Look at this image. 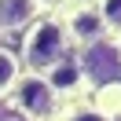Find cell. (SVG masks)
I'll return each instance as SVG.
<instances>
[{"instance_id": "obj_1", "label": "cell", "mask_w": 121, "mask_h": 121, "mask_svg": "<svg viewBox=\"0 0 121 121\" xmlns=\"http://www.w3.org/2000/svg\"><path fill=\"white\" fill-rule=\"evenodd\" d=\"M62 55H66V30H62V22H55V18L37 22L30 30V37H26V62L33 70H52L55 62H62Z\"/></svg>"}, {"instance_id": "obj_7", "label": "cell", "mask_w": 121, "mask_h": 121, "mask_svg": "<svg viewBox=\"0 0 121 121\" xmlns=\"http://www.w3.org/2000/svg\"><path fill=\"white\" fill-rule=\"evenodd\" d=\"M95 11H99V18H103V30L121 33V0H99Z\"/></svg>"}, {"instance_id": "obj_10", "label": "cell", "mask_w": 121, "mask_h": 121, "mask_svg": "<svg viewBox=\"0 0 121 121\" xmlns=\"http://www.w3.org/2000/svg\"><path fill=\"white\" fill-rule=\"evenodd\" d=\"M117 121H121V117H117Z\"/></svg>"}, {"instance_id": "obj_9", "label": "cell", "mask_w": 121, "mask_h": 121, "mask_svg": "<svg viewBox=\"0 0 121 121\" xmlns=\"http://www.w3.org/2000/svg\"><path fill=\"white\" fill-rule=\"evenodd\" d=\"M70 121H106V117H103L99 110H77V114H73Z\"/></svg>"}, {"instance_id": "obj_3", "label": "cell", "mask_w": 121, "mask_h": 121, "mask_svg": "<svg viewBox=\"0 0 121 121\" xmlns=\"http://www.w3.org/2000/svg\"><path fill=\"white\" fill-rule=\"evenodd\" d=\"M15 99H18V106H22L26 114H33V117H44V114H52V106H55V92H52V84H48L40 73L18 77L15 81Z\"/></svg>"}, {"instance_id": "obj_6", "label": "cell", "mask_w": 121, "mask_h": 121, "mask_svg": "<svg viewBox=\"0 0 121 121\" xmlns=\"http://www.w3.org/2000/svg\"><path fill=\"white\" fill-rule=\"evenodd\" d=\"M81 62H55L52 70H48V84H52V92H66V88H73V84H81Z\"/></svg>"}, {"instance_id": "obj_8", "label": "cell", "mask_w": 121, "mask_h": 121, "mask_svg": "<svg viewBox=\"0 0 121 121\" xmlns=\"http://www.w3.org/2000/svg\"><path fill=\"white\" fill-rule=\"evenodd\" d=\"M15 81H18V59L0 48V92H4V88H15Z\"/></svg>"}, {"instance_id": "obj_2", "label": "cell", "mask_w": 121, "mask_h": 121, "mask_svg": "<svg viewBox=\"0 0 121 121\" xmlns=\"http://www.w3.org/2000/svg\"><path fill=\"white\" fill-rule=\"evenodd\" d=\"M81 73L95 77V81H114L121 73V48L110 40H95V44H84V59H81Z\"/></svg>"}, {"instance_id": "obj_4", "label": "cell", "mask_w": 121, "mask_h": 121, "mask_svg": "<svg viewBox=\"0 0 121 121\" xmlns=\"http://www.w3.org/2000/svg\"><path fill=\"white\" fill-rule=\"evenodd\" d=\"M62 30L77 44H95V40H103V18H99L95 8H73L66 15V26Z\"/></svg>"}, {"instance_id": "obj_5", "label": "cell", "mask_w": 121, "mask_h": 121, "mask_svg": "<svg viewBox=\"0 0 121 121\" xmlns=\"http://www.w3.org/2000/svg\"><path fill=\"white\" fill-rule=\"evenodd\" d=\"M37 15V0H0V30H22Z\"/></svg>"}]
</instances>
